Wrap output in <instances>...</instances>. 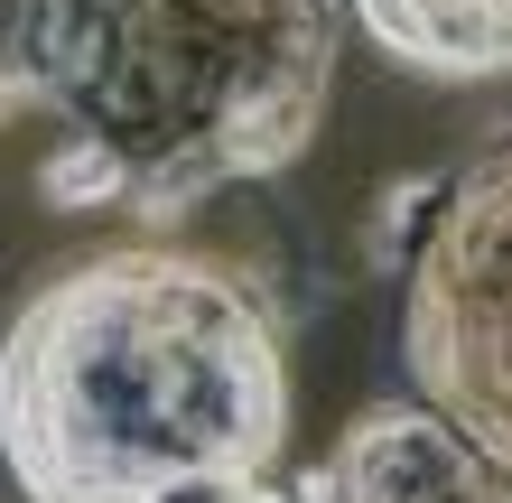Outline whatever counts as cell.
Here are the masks:
<instances>
[{
    "instance_id": "obj_7",
    "label": "cell",
    "mask_w": 512,
    "mask_h": 503,
    "mask_svg": "<svg viewBox=\"0 0 512 503\" xmlns=\"http://www.w3.org/2000/svg\"><path fill=\"white\" fill-rule=\"evenodd\" d=\"M168 503H289V494H270V485H177Z\"/></svg>"
},
{
    "instance_id": "obj_5",
    "label": "cell",
    "mask_w": 512,
    "mask_h": 503,
    "mask_svg": "<svg viewBox=\"0 0 512 503\" xmlns=\"http://www.w3.org/2000/svg\"><path fill=\"white\" fill-rule=\"evenodd\" d=\"M345 10L419 84H494V75H512V0H345Z\"/></svg>"
},
{
    "instance_id": "obj_1",
    "label": "cell",
    "mask_w": 512,
    "mask_h": 503,
    "mask_svg": "<svg viewBox=\"0 0 512 503\" xmlns=\"http://www.w3.org/2000/svg\"><path fill=\"white\" fill-rule=\"evenodd\" d=\"M289 448L280 327L205 252L112 243L47 271L0 336V466L19 503H168L270 485Z\"/></svg>"
},
{
    "instance_id": "obj_4",
    "label": "cell",
    "mask_w": 512,
    "mask_h": 503,
    "mask_svg": "<svg viewBox=\"0 0 512 503\" xmlns=\"http://www.w3.org/2000/svg\"><path fill=\"white\" fill-rule=\"evenodd\" d=\"M336 503H512L503 466L457 438L429 401H373L336 438Z\"/></svg>"
},
{
    "instance_id": "obj_3",
    "label": "cell",
    "mask_w": 512,
    "mask_h": 503,
    "mask_svg": "<svg viewBox=\"0 0 512 503\" xmlns=\"http://www.w3.org/2000/svg\"><path fill=\"white\" fill-rule=\"evenodd\" d=\"M401 364L419 401L512 476V131L447 177L401 289Z\"/></svg>"
},
{
    "instance_id": "obj_6",
    "label": "cell",
    "mask_w": 512,
    "mask_h": 503,
    "mask_svg": "<svg viewBox=\"0 0 512 503\" xmlns=\"http://www.w3.org/2000/svg\"><path fill=\"white\" fill-rule=\"evenodd\" d=\"M28 19H38V0H0V122L38 103V66H28Z\"/></svg>"
},
{
    "instance_id": "obj_2",
    "label": "cell",
    "mask_w": 512,
    "mask_h": 503,
    "mask_svg": "<svg viewBox=\"0 0 512 503\" xmlns=\"http://www.w3.org/2000/svg\"><path fill=\"white\" fill-rule=\"evenodd\" d=\"M336 47L345 0H38L28 19L38 103L149 224L308 159Z\"/></svg>"
}]
</instances>
